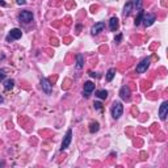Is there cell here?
<instances>
[{"label":"cell","instance_id":"cell-1","mask_svg":"<svg viewBox=\"0 0 168 168\" xmlns=\"http://www.w3.org/2000/svg\"><path fill=\"white\" fill-rule=\"evenodd\" d=\"M124 113V105L120 101H114L113 105H112V116H113L114 120H118Z\"/></svg>","mask_w":168,"mask_h":168},{"label":"cell","instance_id":"cell-2","mask_svg":"<svg viewBox=\"0 0 168 168\" xmlns=\"http://www.w3.org/2000/svg\"><path fill=\"white\" fill-rule=\"evenodd\" d=\"M18 18H20L21 22H24V24H29V22L33 21V13L29 12V11H22V12L20 13V16H18Z\"/></svg>","mask_w":168,"mask_h":168},{"label":"cell","instance_id":"cell-3","mask_svg":"<svg viewBox=\"0 0 168 168\" xmlns=\"http://www.w3.org/2000/svg\"><path fill=\"white\" fill-rule=\"evenodd\" d=\"M71 139H72V130H71V129H69V130H67V133H66V135H65V139H63V142H62L61 151L66 150V148L69 147L70 143H71Z\"/></svg>","mask_w":168,"mask_h":168},{"label":"cell","instance_id":"cell-4","mask_svg":"<svg viewBox=\"0 0 168 168\" xmlns=\"http://www.w3.org/2000/svg\"><path fill=\"white\" fill-rule=\"evenodd\" d=\"M21 36H22V32H21L20 29H17V28H14V29H12V30L9 32V34L7 36V40L8 41H14V40L21 38Z\"/></svg>","mask_w":168,"mask_h":168},{"label":"cell","instance_id":"cell-5","mask_svg":"<svg viewBox=\"0 0 168 168\" xmlns=\"http://www.w3.org/2000/svg\"><path fill=\"white\" fill-rule=\"evenodd\" d=\"M155 21V16L152 13H143V17H142V22H143L144 26H151Z\"/></svg>","mask_w":168,"mask_h":168},{"label":"cell","instance_id":"cell-6","mask_svg":"<svg viewBox=\"0 0 168 168\" xmlns=\"http://www.w3.org/2000/svg\"><path fill=\"white\" fill-rule=\"evenodd\" d=\"M148 66H150V58H144L141 63H138V65H137V72L142 74V72L147 71Z\"/></svg>","mask_w":168,"mask_h":168},{"label":"cell","instance_id":"cell-7","mask_svg":"<svg viewBox=\"0 0 168 168\" xmlns=\"http://www.w3.org/2000/svg\"><path fill=\"white\" fill-rule=\"evenodd\" d=\"M168 116V103L164 101V103H161L160 108H159V117H160V120L164 121Z\"/></svg>","mask_w":168,"mask_h":168},{"label":"cell","instance_id":"cell-8","mask_svg":"<svg viewBox=\"0 0 168 168\" xmlns=\"http://www.w3.org/2000/svg\"><path fill=\"white\" fill-rule=\"evenodd\" d=\"M120 96L122 100H125V101H129L131 97V92H130V88L126 86H124L122 88L120 89Z\"/></svg>","mask_w":168,"mask_h":168},{"label":"cell","instance_id":"cell-9","mask_svg":"<svg viewBox=\"0 0 168 168\" xmlns=\"http://www.w3.org/2000/svg\"><path fill=\"white\" fill-rule=\"evenodd\" d=\"M41 88L46 95H50V93H51V84H50V82H49L46 78H42L41 79Z\"/></svg>","mask_w":168,"mask_h":168},{"label":"cell","instance_id":"cell-10","mask_svg":"<svg viewBox=\"0 0 168 168\" xmlns=\"http://www.w3.org/2000/svg\"><path fill=\"white\" fill-rule=\"evenodd\" d=\"M95 91V83L92 82H86V84H84V91H83V95H84V97H88L91 93Z\"/></svg>","mask_w":168,"mask_h":168},{"label":"cell","instance_id":"cell-11","mask_svg":"<svg viewBox=\"0 0 168 168\" xmlns=\"http://www.w3.org/2000/svg\"><path fill=\"white\" fill-rule=\"evenodd\" d=\"M104 29H105V22H97V24H95L92 26V29H91V33H92L93 36H97L100 32H103Z\"/></svg>","mask_w":168,"mask_h":168},{"label":"cell","instance_id":"cell-12","mask_svg":"<svg viewBox=\"0 0 168 168\" xmlns=\"http://www.w3.org/2000/svg\"><path fill=\"white\" fill-rule=\"evenodd\" d=\"M109 26H110V30L112 32H116L120 26V22H118V18L117 17H112L109 21Z\"/></svg>","mask_w":168,"mask_h":168},{"label":"cell","instance_id":"cell-13","mask_svg":"<svg viewBox=\"0 0 168 168\" xmlns=\"http://www.w3.org/2000/svg\"><path fill=\"white\" fill-rule=\"evenodd\" d=\"M84 66V57L82 54L76 55V69H82Z\"/></svg>","mask_w":168,"mask_h":168},{"label":"cell","instance_id":"cell-14","mask_svg":"<svg viewBox=\"0 0 168 168\" xmlns=\"http://www.w3.org/2000/svg\"><path fill=\"white\" fill-rule=\"evenodd\" d=\"M131 9H133V4H131V1H129V3H126V5H125V8H124V16L125 17H127V16L130 14Z\"/></svg>","mask_w":168,"mask_h":168},{"label":"cell","instance_id":"cell-15","mask_svg":"<svg viewBox=\"0 0 168 168\" xmlns=\"http://www.w3.org/2000/svg\"><path fill=\"white\" fill-rule=\"evenodd\" d=\"M14 86V80L13 79H8L5 80V83H4V89L5 91H9V89H12Z\"/></svg>","mask_w":168,"mask_h":168},{"label":"cell","instance_id":"cell-16","mask_svg":"<svg viewBox=\"0 0 168 168\" xmlns=\"http://www.w3.org/2000/svg\"><path fill=\"white\" fill-rule=\"evenodd\" d=\"M96 96L101 100H105L106 97H108V91H105V89H100V91L96 92Z\"/></svg>","mask_w":168,"mask_h":168},{"label":"cell","instance_id":"cell-17","mask_svg":"<svg viewBox=\"0 0 168 168\" xmlns=\"http://www.w3.org/2000/svg\"><path fill=\"white\" fill-rule=\"evenodd\" d=\"M114 75H116V70L109 69L108 70V72H106V80H108V82H112L113 78H114Z\"/></svg>","mask_w":168,"mask_h":168},{"label":"cell","instance_id":"cell-18","mask_svg":"<svg viewBox=\"0 0 168 168\" xmlns=\"http://www.w3.org/2000/svg\"><path fill=\"white\" fill-rule=\"evenodd\" d=\"M99 129H100L99 122H92V124L89 125V131H91V133H97Z\"/></svg>","mask_w":168,"mask_h":168},{"label":"cell","instance_id":"cell-19","mask_svg":"<svg viewBox=\"0 0 168 168\" xmlns=\"http://www.w3.org/2000/svg\"><path fill=\"white\" fill-rule=\"evenodd\" d=\"M143 13H144V12H143V9H142V8L138 11V16H137V18H135V25H137V26L142 22V17H143Z\"/></svg>","mask_w":168,"mask_h":168},{"label":"cell","instance_id":"cell-20","mask_svg":"<svg viewBox=\"0 0 168 168\" xmlns=\"http://www.w3.org/2000/svg\"><path fill=\"white\" fill-rule=\"evenodd\" d=\"M131 4H133V7H137L138 9H141L142 0H131Z\"/></svg>","mask_w":168,"mask_h":168},{"label":"cell","instance_id":"cell-21","mask_svg":"<svg viewBox=\"0 0 168 168\" xmlns=\"http://www.w3.org/2000/svg\"><path fill=\"white\" fill-rule=\"evenodd\" d=\"M5 75H7V74H5V70L0 69V82H3L4 78H5Z\"/></svg>","mask_w":168,"mask_h":168},{"label":"cell","instance_id":"cell-22","mask_svg":"<svg viewBox=\"0 0 168 168\" xmlns=\"http://www.w3.org/2000/svg\"><path fill=\"white\" fill-rule=\"evenodd\" d=\"M121 40H122V34H121V33H120V34H117V36H116V38H114V41H116L117 43H120Z\"/></svg>","mask_w":168,"mask_h":168},{"label":"cell","instance_id":"cell-23","mask_svg":"<svg viewBox=\"0 0 168 168\" xmlns=\"http://www.w3.org/2000/svg\"><path fill=\"white\" fill-rule=\"evenodd\" d=\"M93 105H95V108H96L97 110H101V108H103V106H101V103H99V101H96Z\"/></svg>","mask_w":168,"mask_h":168},{"label":"cell","instance_id":"cell-24","mask_svg":"<svg viewBox=\"0 0 168 168\" xmlns=\"http://www.w3.org/2000/svg\"><path fill=\"white\" fill-rule=\"evenodd\" d=\"M16 3H17L18 5H24L26 1H25V0H16Z\"/></svg>","mask_w":168,"mask_h":168},{"label":"cell","instance_id":"cell-25","mask_svg":"<svg viewBox=\"0 0 168 168\" xmlns=\"http://www.w3.org/2000/svg\"><path fill=\"white\" fill-rule=\"evenodd\" d=\"M89 76H91V78H96V74H95V72H93V71H89Z\"/></svg>","mask_w":168,"mask_h":168},{"label":"cell","instance_id":"cell-26","mask_svg":"<svg viewBox=\"0 0 168 168\" xmlns=\"http://www.w3.org/2000/svg\"><path fill=\"white\" fill-rule=\"evenodd\" d=\"M0 5H3V7L5 5V3H4V0H0Z\"/></svg>","mask_w":168,"mask_h":168},{"label":"cell","instance_id":"cell-27","mask_svg":"<svg viewBox=\"0 0 168 168\" xmlns=\"http://www.w3.org/2000/svg\"><path fill=\"white\" fill-rule=\"evenodd\" d=\"M0 103H3V97L0 96Z\"/></svg>","mask_w":168,"mask_h":168}]
</instances>
